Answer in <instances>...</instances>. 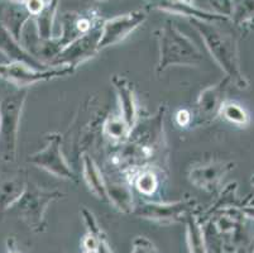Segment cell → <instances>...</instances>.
<instances>
[{
    "instance_id": "19",
    "label": "cell",
    "mask_w": 254,
    "mask_h": 253,
    "mask_svg": "<svg viewBox=\"0 0 254 253\" xmlns=\"http://www.w3.org/2000/svg\"><path fill=\"white\" fill-rule=\"evenodd\" d=\"M130 128L120 115H108L101 124V133L115 145L127 142L130 136Z\"/></svg>"
},
{
    "instance_id": "9",
    "label": "cell",
    "mask_w": 254,
    "mask_h": 253,
    "mask_svg": "<svg viewBox=\"0 0 254 253\" xmlns=\"http://www.w3.org/2000/svg\"><path fill=\"white\" fill-rule=\"evenodd\" d=\"M195 204L192 199L173 203H143L133 209V214L156 222H179L189 215Z\"/></svg>"
},
{
    "instance_id": "15",
    "label": "cell",
    "mask_w": 254,
    "mask_h": 253,
    "mask_svg": "<svg viewBox=\"0 0 254 253\" xmlns=\"http://www.w3.org/2000/svg\"><path fill=\"white\" fill-rule=\"evenodd\" d=\"M225 173V166L221 164H210L197 165L190 169L189 171V181L198 190L204 191H212L219 184L220 178Z\"/></svg>"
},
{
    "instance_id": "20",
    "label": "cell",
    "mask_w": 254,
    "mask_h": 253,
    "mask_svg": "<svg viewBox=\"0 0 254 253\" xmlns=\"http://www.w3.org/2000/svg\"><path fill=\"white\" fill-rule=\"evenodd\" d=\"M163 10L171 11V13L180 14V15H185V17H189L190 19H198V20H205V22H211V20L219 19L218 15H214V14H210L204 11L202 9L197 8L193 4H187L185 1H165L161 4L159 6Z\"/></svg>"
},
{
    "instance_id": "1",
    "label": "cell",
    "mask_w": 254,
    "mask_h": 253,
    "mask_svg": "<svg viewBox=\"0 0 254 253\" xmlns=\"http://www.w3.org/2000/svg\"><path fill=\"white\" fill-rule=\"evenodd\" d=\"M157 37L159 45L157 75H161L172 66L197 67L204 61L200 48L170 22L157 32Z\"/></svg>"
},
{
    "instance_id": "28",
    "label": "cell",
    "mask_w": 254,
    "mask_h": 253,
    "mask_svg": "<svg viewBox=\"0 0 254 253\" xmlns=\"http://www.w3.org/2000/svg\"><path fill=\"white\" fill-rule=\"evenodd\" d=\"M91 1H105V0H91Z\"/></svg>"
},
{
    "instance_id": "3",
    "label": "cell",
    "mask_w": 254,
    "mask_h": 253,
    "mask_svg": "<svg viewBox=\"0 0 254 253\" xmlns=\"http://www.w3.org/2000/svg\"><path fill=\"white\" fill-rule=\"evenodd\" d=\"M66 194L60 190H47L37 185L33 181L28 180L25 191L20 196L19 200L13 205L19 213L22 219L27 222L32 228H42L45 214L48 206L53 201L64 198Z\"/></svg>"
},
{
    "instance_id": "7",
    "label": "cell",
    "mask_w": 254,
    "mask_h": 253,
    "mask_svg": "<svg viewBox=\"0 0 254 253\" xmlns=\"http://www.w3.org/2000/svg\"><path fill=\"white\" fill-rule=\"evenodd\" d=\"M101 27L103 23L96 24L91 31L86 34L77 37L70 45L62 48L55 60L52 61L51 66H59V65H70V66L77 69L80 64L87 61L99 52L98 43L101 34Z\"/></svg>"
},
{
    "instance_id": "23",
    "label": "cell",
    "mask_w": 254,
    "mask_h": 253,
    "mask_svg": "<svg viewBox=\"0 0 254 253\" xmlns=\"http://www.w3.org/2000/svg\"><path fill=\"white\" fill-rule=\"evenodd\" d=\"M220 111H221V114H223V117L225 118L226 120L235 123V124L243 125L248 122V117H247L246 111L240 108L239 105H237V104H233V103L224 104V105L221 106Z\"/></svg>"
},
{
    "instance_id": "26",
    "label": "cell",
    "mask_w": 254,
    "mask_h": 253,
    "mask_svg": "<svg viewBox=\"0 0 254 253\" xmlns=\"http://www.w3.org/2000/svg\"><path fill=\"white\" fill-rule=\"evenodd\" d=\"M175 117L180 127H189L192 123V114L187 109H180Z\"/></svg>"
},
{
    "instance_id": "12",
    "label": "cell",
    "mask_w": 254,
    "mask_h": 253,
    "mask_svg": "<svg viewBox=\"0 0 254 253\" xmlns=\"http://www.w3.org/2000/svg\"><path fill=\"white\" fill-rule=\"evenodd\" d=\"M28 176L23 171L0 176V217L13 208L20 199L28 184Z\"/></svg>"
},
{
    "instance_id": "14",
    "label": "cell",
    "mask_w": 254,
    "mask_h": 253,
    "mask_svg": "<svg viewBox=\"0 0 254 253\" xmlns=\"http://www.w3.org/2000/svg\"><path fill=\"white\" fill-rule=\"evenodd\" d=\"M108 199L120 212L133 213V191L131 182L124 176L123 178H115L112 176H104Z\"/></svg>"
},
{
    "instance_id": "17",
    "label": "cell",
    "mask_w": 254,
    "mask_h": 253,
    "mask_svg": "<svg viewBox=\"0 0 254 253\" xmlns=\"http://www.w3.org/2000/svg\"><path fill=\"white\" fill-rule=\"evenodd\" d=\"M31 17L32 15L27 11V9H23L18 5L4 6L0 11V22L10 32L11 36L19 42L22 39L25 25L31 20Z\"/></svg>"
},
{
    "instance_id": "2",
    "label": "cell",
    "mask_w": 254,
    "mask_h": 253,
    "mask_svg": "<svg viewBox=\"0 0 254 253\" xmlns=\"http://www.w3.org/2000/svg\"><path fill=\"white\" fill-rule=\"evenodd\" d=\"M28 89H19L0 101V160L14 164L17 160L18 132Z\"/></svg>"
},
{
    "instance_id": "16",
    "label": "cell",
    "mask_w": 254,
    "mask_h": 253,
    "mask_svg": "<svg viewBox=\"0 0 254 253\" xmlns=\"http://www.w3.org/2000/svg\"><path fill=\"white\" fill-rule=\"evenodd\" d=\"M81 164L82 176H84V180L90 191L95 195L99 200L109 201L108 194H106L105 178H104V175L101 173L99 166L96 165L95 160L92 159L89 153L84 152L81 157Z\"/></svg>"
},
{
    "instance_id": "6",
    "label": "cell",
    "mask_w": 254,
    "mask_h": 253,
    "mask_svg": "<svg viewBox=\"0 0 254 253\" xmlns=\"http://www.w3.org/2000/svg\"><path fill=\"white\" fill-rule=\"evenodd\" d=\"M191 24L196 31L200 33L204 39L207 50L212 55V57L220 64V66L226 73L235 75L237 73V64H235V56L233 46L228 38L209 22L198 19H190Z\"/></svg>"
},
{
    "instance_id": "10",
    "label": "cell",
    "mask_w": 254,
    "mask_h": 253,
    "mask_svg": "<svg viewBox=\"0 0 254 253\" xmlns=\"http://www.w3.org/2000/svg\"><path fill=\"white\" fill-rule=\"evenodd\" d=\"M112 84L117 92L118 104H119L120 117L126 120L130 131L135 127L138 123V103L135 97L134 87L130 84V81L124 76L113 75Z\"/></svg>"
},
{
    "instance_id": "18",
    "label": "cell",
    "mask_w": 254,
    "mask_h": 253,
    "mask_svg": "<svg viewBox=\"0 0 254 253\" xmlns=\"http://www.w3.org/2000/svg\"><path fill=\"white\" fill-rule=\"evenodd\" d=\"M59 1L60 0H50L48 3H46L43 10L38 15H36V33L37 38L41 42L55 39L53 38V24H55Z\"/></svg>"
},
{
    "instance_id": "13",
    "label": "cell",
    "mask_w": 254,
    "mask_h": 253,
    "mask_svg": "<svg viewBox=\"0 0 254 253\" xmlns=\"http://www.w3.org/2000/svg\"><path fill=\"white\" fill-rule=\"evenodd\" d=\"M223 83L206 87L200 92L196 101V120L195 124L201 125L214 118V115L221 109V96H223Z\"/></svg>"
},
{
    "instance_id": "4",
    "label": "cell",
    "mask_w": 254,
    "mask_h": 253,
    "mask_svg": "<svg viewBox=\"0 0 254 253\" xmlns=\"http://www.w3.org/2000/svg\"><path fill=\"white\" fill-rule=\"evenodd\" d=\"M75 70V67L70 65H59V66H51L48 69H36L23 62H9V64H0V78L19 89H28L29 86L38 83L72 75Z\"/></svg>"
},
{
    "instance_id": "11",
    "label": "cell",
    "mask_w": 254,
    "mask_h": 253,
    "mask_svg": "<svg viewBox=\"0 0 254 253\" xmlns=\"http://www.w3.org/2000/svg\"><path fill=\"white\" fill-rule=\"evenodd\" d=\"M0 52L10 62H23L36 69H48L47 64L34 57L31 52L25 50L19 41L11 36L10 32L0 22Z\"/></svg>"
},
{
    "instance_id": "25",
    "label": "cell",
    "mask_w": 254,
    "mask_h": 253,
    "mask_svg": "<svg viewBox=\"0 0 254 253\" xmlns=\"http://www.w3.org/2000/svg\"><path fill=\"white\" fill-rule=\"evenodd\" d=\"M133 253H154V248L149 241H147L143 237H139L134 242Z\"/></svg>"
},
{
    "instance_id": "22",
    "label": "cell",
    "mask_w": 254,
    "mask_h": 253,
    "mask_svg": "<svg viewBox=\"0 0 254 253\" xmlns=\"http://www.w3.org/2000/svg\"><path fill=\"white\" fill-rule=\"evenodd\" d=\"M187 232H189V241L191 245V252L202 253V232L200 228L197 219L192 215L187 217Z\"/></svg>"
},
{
    "instance_id": "8",
    "label": "cell",
    "mask_w": 254,
    "mask_h": 253,
    "mask_svg": "<svg viewBox=\"0 0 254 253\" xmlns=\"http://www.w3.org/2000/svg\"><path fill=\"white\" fill-rule=\"evenodd\" d=\"M145 19H147V13L144 10H134L103 22L98 43L99 51L112 47L124 41L131 32L143 24Z\"/></svg>"
},
{
    "instance_id": "5",
    "label": "cell",
    "mask_w": 254,
    "mask_h": 253,
    "mask_svg": "<svg viewBox=\"0 0 254 253\" xmlns=\"http://www.w3.org/2000/svg\"><path fill=\"white\" fill-rule=\"evenodd\" d=\"M62 136L60 133H51L47 136V143L41 151L29 155L27 161L34 166L47 171L51 175L64 180L77 181L75 172L64 159L62 152Z\"/></svg>"
},
{
    "instance_id": "27",
    "label": "cell",
    "mask_w": 254,
    "mask_h": 253,
    "mask_svg": "<svg viewBox=\"0 0 254 253\" xmlns=\"http://www.w3.org/2000/svg\"><path fill=\"white\" fill-rule=\"evenodd\" d=\"M87 253H98V251L94 250V251H87Z\"/></svg>"
},
{
    "instance_id": "21",
    "label": "cell",
    "mask_w": 254,
    "mask_h": 253,
    "mask_svg": "<svg viewBox=\"0 0 254 253\" xmlns=\"http://www.w3.org/2000/svg\"><path fill=\"white\" fill-rule=\"evenodd\" d=\"M159 184L161 180L158 172L152 169H143L131 178V185L144 196H153L158 191Z\"/></svg>"
},
{
    "instance_id": "24",
    "label": "cell",
    "mask_w": 254,
    "mask_h": 253,
    "mask_svg": "<svg viewBox=\"0 0 254 253\" xmlns=\"http://www.w3.org/2000/svg\"><path fill=\"white\" fill-rule=\"evenodd\" d=\"M46 5V1L45 0H25L24 1V8L27 9L31 15H38L41 11L43 10Z\"/></svg>"
}]
</instances>
